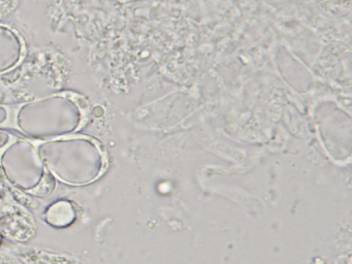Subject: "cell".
<instances>
[{
  "instance_id": "6da1fadb",
  "label": "cell",
  "mask_w": 352,
  "mask_h": 264,
  "mask_svg": "<svg viewBox=\"0 0 352 264\" xmlns=\"http://www.w3.org/2000/svg\"><path fill=\"white\" fill-rule=\"evenodd\" d=\"M89 116L87 101L78 93H55L13 105H0V127L19 130L28 135L34 122L32 138L71 133L85 126Z\"/></svg>"
},
{
  "instance_id": "7a4b0ae2",
  "label": "cell",
  "mask_w": 352,
  "mask_h": 264,
  "mask_svg": "<svg viewBox=\"0 0 352 264\" xmlns=\"http://www.w3.org/2000/svg\"><path fill=\"white\" fill-rule=\"evenodd\" d=\"M25 54V43L19 31L0 23V74L15 69Z\"/></svg>"
}]
</instances>
